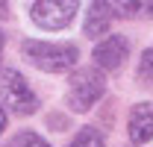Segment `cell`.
Listing matches in <instances>:
<instances>
[{
    "instance_id": "6da1fadb",
    "label": "cell",
    "mask_w": 153,
    "mask_h": 147,
    "mask_svg": "<svg viewBox=\"0 0 153 147\" xmlns=\"http://www.w3.org/2000/svg\"><path fill=\"white\" fill-rule=\"evenodd\" d=\"M21 53L27 62H33L36 68H41L47 74L71 71L79 59V50L74 44H53V41H36V38H27L21 44Z\"/></svg>"
},
{
    "instance_id": "7a4b0ae2",
    "label": "cell",
    "mask_w": 153,
    "mask_h": 147,
    "mask_svg": "<svg viewBox=\"0 0 153 147\" xmlns=\"http://www.w3.org/2000/svg\"><path fill=\"white\" fill-rule=\"evenodd\" d=\"M106 91V79L97 68H79L68 82V106L74 112L91 109Z\"/></svg>"
},
{
    "instance_id": "3957f363",
    "label": "cell",
    "mask_w": 153,
    "mask_h": 147,
    "mask_svg": "<svg viewBox=\"0 0 153 147\" xmlns=\"http://www.w3.org/2000/svg\"><path fill=\"white\" fill-rule=\"evenodd\" d=\"M0 100L18 115H33L38 109V97L27 85V79L18 71H12V68L0 71Z\"/></svg>"
},
{
    "instance_id": "277c9868",
    "label": "cell",
    "mask_w": 153,
    "mask_h": 147,
    "mask_svg": "<svg viewBox=\"0 0 153 147\" xmlns=\"http://www.w3.org/2000/svg\"><path fill=\"white\" fill-rule=\"evenodd\" d=\"M76 15L74 0H44V3H33V21L41 30H65Z\"/></svg>"
},
{
    "instance_id": "5b68a950",
    "label": "cell",
    "mask_w": 153,
    "mask_h": 147,
    "mask_svg": "<svg viewBox=\"0 0 153 147\" xmlns=\"http://www.w3.org/2000/svg\"><path fill=\"white\" fill-rule=\"evenodd\" d=\"M130 56V41L124 36H109L94 47V62L103 71H121Z\"/></svg>"
},
{
    "instance_id": "8992f818",
    "label": "cell",
    "mask_w": 153,
    "mask_h": 147,
    "mask_svg": "<svg viewBox=\"0 0 153 147\" xmlns=\"http://www.w3.org/2000/svg\"><path fill=\"white\" fill-rule=\"evenodd\" d=\"M130 138L135 144H147L153 138V103L141 100L130 109Z\"/></svg>"
},
{
    "instance_id": "52a82bcc",
    "label": "cell",
    "mask_w": 153,
    "mask_h": 147,
    "mask_svg": "<svg viewBox=\"0 0 153 147\" xmlns=\"http://www.w3.org/2000/svg\"><path fill=\"white\" fill-rule=\"evenodd\" d=\"M112 3H91L88 6V18H85V36L97 38V36H106L109 27H112Z\"/></svg>"
},
{
    "instance_id": "ba28073f",
    "label": "cell",
    "mask_w": 153,
    "mask_h": 147,
    "mask_svg": "<svg viewBox=\"0 0 153 147\" xmlns=\"http://www.w3.org/2000/svg\"><path fill=\"white\" fill-rule=\"evenodd\" d=\"M68 147H103V135L97 132V129H91V127H85V129H79L74 135V141Z\"/></svg>"
},
{
    "instance_id": "9c48e42d",
    "label": "cell",
    "mask_w": 153,
    "mask_h": 147,
    "mask_svg": "<svg viewBox=\"0 0 153 147\" xmlns=\"http://www.w3.org/2000/svg\"><path fill=\"white\" fill-rule=\"evenodd\" d=\"M6 147H50V144H47L41 135H36V132H18Z\"/></svg>"
},
{
    "instance_id": "30bf717a",
    "label": "cell",
    "mask_w": 153,
    "mask_h": 147,
    "mask_svg": "<svg viewBox=\"0 0 153 147\" xmlns=\"http://www.w3.org/2000/svg\"><path fill=\"white\" fill-rule=\"evenodd\" d=\"M138 76L144 82H153V50H144L141 53V65H138Z\"/></svg>"
},
{
    "instance_id": "8fae6325",
    "label": "cell",
    "mask_w": 153,
    "mask_h": 147,
    "mask_svg": "<svg viewBox=\"0 0 153 147\" xmlns=\"http://www.w3.org/2000/svg\"><path fill=\"white\" fill-rule=\"evenodd\" d=\"M3 129H6V112L0 109V132H3Z\"/></svg>"
},
{
    "instance_id": "7c38bea8",
    "label": "cell",
    "mask_w": 153,
    "mask_h": 147,
    "mask_svg": "<svg viewBox=\"0 0 153 147\" xmlns=\"http://www.w3.org/2000/svg\"><path fill=\"white\" fill-rule=\"evenodd\" d=\"M6 15H9V6H6V3H0V18H6Z\"/></svg>"
},
{
    "instance_id": "4fadbf2b",
    "label": "cell",
    "mask_w": 153,
    "mask_h": 147,
    "mask_svg": "<svg viewBox=\"0 0 153 147\" xmlns=\"http://www.w3.org/2000/svg\"><path fill=\"white\" fill-rule=\"evenodd\" d=\"M3 41H6V38H3V33H0V53H3Z\"/></svg>"
}]
</instances>
